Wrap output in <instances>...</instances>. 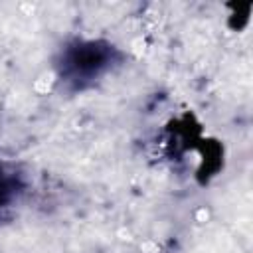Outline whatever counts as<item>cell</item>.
I'll use <instances>...</instances> for the list:
<instances>
[{
  "label": "cell",
  "mask_w": 253,
  "mask_h": 253,
  "mask_svg": "<svg viewBox=\"0 0 253 253\" xmlns=\"http://www.w3.org/2000/svg\"><path fill=\"white\" fill-rule=\"evenodd\" d=\"M10 194H12V180L2 172V166H0V208L8 202Z\"/></svg>",
  "instance_id": "obj_2"
},
{
  "label": "cell",
  "mask_w": 253,
  "mask_h": 253,
  "mask_svg": "<svg viewBox=\"0 0 253 253\" xmlns=\"http://www.w3.org/2000/svg\"><path fill=\"white\" fill-rule=\"evenodd\" d=\"M109 61V49L97 47L95 43L81 45L79 49H69L67 59L63 63L65 73H69L73 79L77 77H93L103 69Z\"/></svg>",
  "instance_id": "obj_1"
}]
</instances>
